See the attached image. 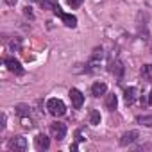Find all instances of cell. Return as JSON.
I'll return each instance as SVG.
<instances>
[{
  "label": "cell",
  "mask_w": 152,
  "mask_h": 152,
  "mask_svg": "<svg viewBox=\"0 0 152 152\" xmlns=\"http://www.w3.org/2000/svg\"><path fill=\"white\" fill-rule=\"evenodd\" d=\"M47 109H48V113L52 116H63L66 113V106H64V102L61 99H50L47 102Z\"/></svg>",
  "instance_id": "obj_1"
},
{
  "label": "cell",
  "mask_w": 152,
  "mask_h": 152,
  "mask_svg": "<svg viewBox=\"0 0 152 152\" xmlns=\"http://www.w3.org/2000/svg\"><path fill=\"white\" fill-rule=\"evenodd\" d=\"M9 150H15V152H25L27 150V140L23 136H13L9 140Z\"/></svg>",
  "instance_id": "obj_2"
},
{
  "label": "cell",
  "mask_w": 152,
  "mask_h": 152,
  "mask_svg": "<svg viewBox=\"0 0 152 152\" xmlns=\"http://www.w3.org/2000/svg\"><path fill=\"white\" fill-rule=\"evenodd\" d=\"M50 134H52V138H56L57 141L64 140V136H66V125L61 124V122H54V124L50 125Z\"/></svg>",
  "instance_id": "obj_3"
},
{
  "label": "cell",
  "mask_w": 152,
  "mask_h": 152,
  "mask_svg": "<svg viewBox=\"0 0 152 152\" xmlns=\"http://www.w3.org/2000/svg\"><path fill=\"white\" fill-rule=\"evenodd\" d=\"M70 100H72V106L75 107V109H79V107H83V104H84V95L77 90V88H72L70 90Z\"/></svg>",
  "instance_id": "obj_4"
},
{
  "label": "cell",
  "mask_w": 152,
  "mask_h": 152,
  "mask_svg": "<svg viewBox=\"0 0 152 152\" xmlns=\"http://www.w3.org/2000/svg\"><path fill=\"white\" fill-rule=\"evenodd\" d=\"M4 64L7 66L9 72H13V73H16V75H22V73H23V66H22V63L16 61L15 57H6Z\"/></svg>",
  "instance_id": "obj_5"
},
{
  "label": "cell",
  "mask_w": 152,
  "mask_h": 152,
  "mask_svg": "<svg viewBox=\"0 0 152 152\" xmlns=\"http://www.w3.org/2000/svg\"><path fill=\"white\" fill-rule=\"evenodd\" d=\"M138 131H127V132H124L122 134V138H120V145H124V147H127V145H131V143H134L136 140H138Z\"/></svg>",
  "instance_id": "obj_6"
},
{
  "label": "cell",
  "mask_w": 152,
  "mask_h": 152,
  "mask_svg": "<svg viewBox=\"0 0 152 152\" xmlns=\"http://www.w3.org/2000/svg\"><path fill=\"white\" fill-rule=\"evenodd\" d=\"M34 145H36L38 150H48L50 140H48V136H45V134H38V136L34 138Z\"/></svg>",
  "instance_id": "obj_7"
},
{
  "label": "cell",
  "mask_w": 152,
  "mask_h": 152,
  "mask_svg": "<svg viewBox=\"0 0 152 152\" xmlns=\"http://www.w3.org/2000/svg\"><path fill=\"white\" fill-rule=\"evenodd\" d=\"M106 91H107V86H106V83H100V81L93 83V86H91V93H93L95 97L106 95Z\"/></svg>",
  "instance_id": "obj_8"
},
{
  "label": "cell",
  "mask_w": 152,
  "mask_h": 152,
  "mask_svg": "<svg viewBox=\"0 0 152 152\" xmlns=\"http://www.w3.org/2000/svg\"><path fill=\"white\" fill-rule=\"evenodd\" d=\"M102 57H104L102 48H95V50H93V54H91V59H90V66H91V68H95L97 64H100Z\"/></svg>",
  "instance_id": "obj_9"
},
{
  "label": "cell",
  "mask_w": 152,
  "mask_h": 152,
  "mask_svg": "<svg viewBox=\"0 0 152 152\" xmlns=\"http://www.w3.org/2000/svg\"><path fill=\"white\" fill-rule=\"evenodd\" d=\"M136 97H138V90L136 88H127L125 91H124V99H125V104H132L134 100H136Z\"/></svg>",
  "instance_id": "obj_10"
},
{
  "label": "cell",
  "mask_w": 152,
  "mask_h": 152,
  "mask_svg": "<svg viewBox=\"0 0 152 152\" xmlns=\"http://www.w3.org/2000/svg\"><path fill=\"white\" fill-rule=\"evenodd\" d=\"M61 20H63V23L66 25V27H75V25H77V18H75L73 15H66V13H63L61 15Z\"/></svg>",
  "instance_id": "obj_11"
},
{
  "label": "cell",
  "mask_w": 152,
  "mask_h": 152,
  "mask_svg": "<svg viewBox=\"0 0 152 152\" xmlns=\"http://www.w3.org/2000/svg\"><path fill=\"white\" fill-rule=\"evenodd\" d=\"M109 72H111V73H115L116 77H120L122 72H124L122 63H120V61H111V63H109Z\"/></svg>",
  "instance_id": "obj_12"
},
{
  "label": "cell",
  "mask_w": 152,
  "mask_h": 152,
  "mask_svg": "<svg viewBox=\"0 0 152 152\" xmlns=\"http://www.w3.org/2000/svg\"><path fill=\"white\" fill-rule=\"evenodd\" d=\"M116 104H118V97L115 95V93H109L107 97H106V107L107 109H116Z\"/></svg>",
  "instance_id": "obj_13"
},
{
  "label": "cell",
  "mask_w": 152,
  "mask_h": 152,
  "mask_svg": "<svg viewBox=\"0 0 152 152\" xmlns=\"http://www.w3.org/2000/svg\"><path fill=\"white\" fill-rule=\"evenodd\" d=\"M140 73H141L143 81H152V66L150 64H143L141 70H140Z\"/></svg>",
  "instance_id": "obj_14"
},
{
  "label": "cell",
  "mask_w": 152,
  "mask_h": 152,
  "mask_svg": "<svg viewBox=\"0 0 152 152\" xmlns=\"http://www.w3.org/2000/svg\"><path fill=\"white\" fill-rule=\"evenodd\" d=\"M39 4L43 9H48V11H54L57 7V0H39Z\"/></svg>",
  "instance_id": "obj_15"
},
{
  "label": "cell",
  "mask_w": 152,
  "mask_h": 152,
  "mask_svg": "<svg viewBox=\"0 0 152 152\" xmlns=\"http://www.w3.org/2000/svg\"><path fill=\"white\" fill-rule=\"evenodd\" d=\"M90 124L91 125H99L100 124V113L97 109H91L90 111Z\"/></svg>",
  "instance_id": "obj_16"
},
{
  "label": "cell",
  "mask_w": 152,
  "mask_h": 152,
  "mask_svg": "<svg viewBox=\"0 0 152 152\" xmlns=\"http://www.w3.org/2000/svg\"><path fill=\"white\" fill-rule=\"evenodd\" d=\"M136 120H138V124H141V125L152 127V116H138Z\"/></svg>",
  "instance_id": "obj_17"
},
{
  "label": "cell",
  "mask_w": 152,
  "mask_h": 152,
  "mask_svg": "<svg viewBox=\"0 0 152 152\" xmlns=\"http://www.w3.org/2000/svg\"><path fill=\"white\" fill-rule=\"evenodd\" d=\"M16 113H18L20 116H27V115H29V107H27L25 104H20V106H16Z\"/></svg>",
  "instance_id": "obj_18"
},
{
  "label": "cell",
  "mask_w": 152,
  "mask_h": 152,
  "mask_svg": "<svg viewBox=\"0 0 152 152\" xmlns=\"http://www.w3.org/2000/svg\"><path fill=\"white\" fill-rule=\"evenodd\" d=\"M22 127L23 129H31L32 127V120L29 116H22Z\"/></svg>",
  "instance_id": "obj_19"
},
{
  "label": "cell",
  "mask_w": 152,
  "mask_h": 152,
  "mask_svg": "<svg viewBox=\"0 0 152 152\" xmlns=\"http://www.w3.org/2000/svg\"><path fill=\"white\" fill-rule=\"evenodd\" d=\"M68 2V6L72 7V9H75V7H79L81 4H83V0H66Z\"/></svg>",
  "instance_id": "obj_20"
},
{
  "label": "cell",
  "mask_w": 152,
  "mask_h": 152,
  "mask_svg": "<svg viewBox=\"0 0 152 152\" xmlns=\"http://www.w3.org/2000/svg\"><path fill=\"white\" fill-rule=\"evenodd\" d=\"M4 2H6V4H7V6H15V4H16V2H18V0H4Z\"/></svg>",
  "instance_id": "obj_21"
},
{
  "label": "cell",
  "mask_w": 152,
  "mask_h": 152,
  "mask_svg": "<svg viewBox=\"0 0 152 152\" xmlns=\"http://www.w3.org/2000/svg\"><path fill=\"white\" fill-rule=\"evenodd\" d=\"M25 15H27V16H31V18H32V11H31V7H25Z\"/></svg>",
  "instance_id": "obj_22"
},
{
  "label": "cell",
  "mask_w": 152,
  "mask_h": 152,
  "mask_svg": "<svg viewBox=\"0 0 152 152\" xmlns=\"http://www.w3.org/2000/svg\"><path fill=\"white\" fill-rule=\"evenodd\" d=\"M148 102L152 104V91H150V95H148Z\"/></svg>",
  "instance_id": "obj_23"
},
{
  "label": "cell",
  "mask_w": 152,
  "mask_h": 152,
  "mask_svg": "<svg viewBox=\"0 0 152 152\" xmlns=\"http://www.w3.org/2000/svg\"><path fill=\"white\" fill-rule=\"evenodd\" d=\"M29 2H34V0H29Z\"/></svg>",
  "instance_id": "obj_24"
}]
</instances>
